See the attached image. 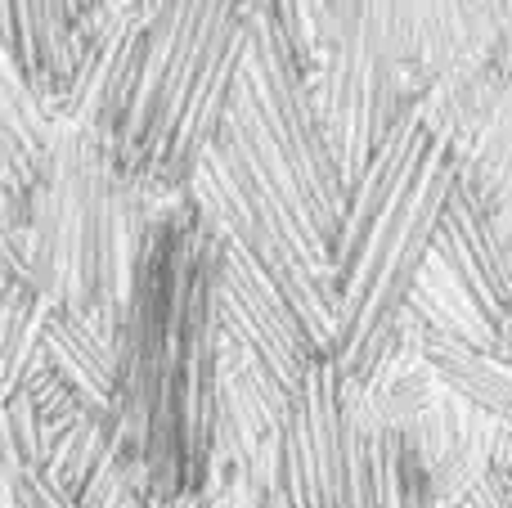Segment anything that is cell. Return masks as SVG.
Returning <instances> with one entry per match:
<instances>
[{"mask_svg": "<svg viewBox=\"0 0 512 508\" xmlns=\"http://www.w3.org/2000/svg\"><path fill=\"white\" fill-rule=\"evenodd\" d=\"M369 508H445L427 455L387 414H378V428H373Z\"/></svg>", "mask_w": 512, "mask_h": 508, "instance_id": "10", "label": "cell"}, {"mask_svg": "<svg viewBox=\"0 0 512 508\" xmlns=\"http://www.w3.org/2000/svg\"><path fill=\"white\" fill-rule=\"evenodd\" d=\"M265 508H274V504H270V500H265Z\"/></svg>", "mask_w": 512, "mask_h": 508, "instance_id": "14", "label": "cell"}, {"mask_svg": "<svg viewBox=\"0 0 512 508\" xmlns=\"http://www.w3.org/2000/svg\"><path fill=\"white\" fill-rule=\"evenodd\" d=\"M423 63L409 0H319L315 99L324 108L346 194L378 149L423 104Z\"/></svg>", "mask_w": 512, "mask_h": 508, "instance_id": "5", "label": "cell"}, {"mask_svg": "<svg viewBox=\"0 0 512 508\" xmlns=\"http://www.w3.org/2000/svg\"><path fill=\"white\" fill-rule=\"evenodd\" d=\"M239 104L248 108L256 135L270 149V158L283 167L292 180L306 221L315 225L319 243L328 248L337 266V243H342L346 225V176L337 162L333 135H328L324 108L315 99V81L292 54V45L265 23L252 9V32H248V54H243L239 72Z\"/></svg>", "mask_w": 512, "mask_h": 508, "instance_id": "6", "label": "cell"}, {"mask_svg": "<svg viewBox=\"0 0 512 508\" xmlns=\"http://www.w3.org/2000/svg\"><path fill=\"white\" fill-rule=\"evenodd\" d=\"M504 14H508V27H512V0H504Z\"/></svg>", "mask_w": 512, "mask_h": 508, "instance_id": "13", "label": "cell"}, {"mask_svg": "<svg viewBox=\"0 0 512 508\" xmlns=\"http://www.w3.org/2000/svg\"><path fill=\"white\" fill-rule=\"evenodd\" d=\"M131 180L113 167L86 126L54 140L50 162L27 198L32 284L54 306L81 315H122L140 234L126 207Z\"/></svg>", "mask_w": 512, "mask_h": 508, "instance_id": "4", "label": "cell"}, {"mask_svg": "<svg viewBox=\"0 0 512 508\" xmlns=\"http://www.w3.org/2000/svg\"><path fill=\"white\" fill-rule=\"evenodd\" d=\"M225 419L216 225L189 198L140 230L122 320V446L135 486L176 504L212 486Z\"/></svg>", "mask_w": 512, "mask_h": 508, "instance_id": "1", "label": "cell"}, {"mask_svg": "<svg viewBox=\"0 0 512 508\" xmlns=\"http://www.w3.org/2000/svg\"><path fill=\"white\" fill-rule=\"evenodd\" d=\"M373 428L378 414L364 410L360 387L333 360H319L274 432L265 500L274 508H369Z\"/></svg>", "mask_w": 512, "mask_h": 508, "instance_id": "7", "label": "cell"}, {"mask_svg": "<svg viewBox=\"0 0 512 508\" xmlns=\"http://www.w3.org/2000/svg\"><path fill=\"white\" fill-rule=\"evenodd\" d=\"M252 9L292 45L301 68L315 77V45H319V0H252Z\"/></svg>", "mask_w": 512, "mask_h": 508, "instance_id": "11", "label": "cell"}, {"mask_svg": "<svg viewBox=\"0 0 512 508\" xmlns=\"http://www.w3.org/2000/svg\"><path fill=\"white\" fill-rule=\"evenodd\" d=\"M216 311H221L225 342L252 356L279 387L301 392L306 374L319 365L315 342L306 338L297 315L283 306V297L265 284L261 270L225 239L221 225H216Z\"/></svg>", "mask_w": 512, "mask_h": 508, "instance_id": "8", "label": "cell"}, {"mask_svg": "<svg viewBox=\"0 0 512 508\" xmlns=\"http://www.w3.org/2000/svg\"><path fill=\"white\" fill-rule=\"evenodd\" d=\"M409 324H414L418 360L427 374L463 405L512 428V360L504 351L490 347L477 324H463L459 315L441 311V306H427Z\"/></svg>", "mask_w": 512, "mask_h": 508, "instance_id": "9", "label": "cell"}, {"mask_svg": "<svg viewBox=\"0 0 512 508\" xmlns=\"http://www.w3.org/2000/svg\"><path fill=\"white\" fill-rule=\"evenodd\" d=\"M454 176H459V149L418 104L346 198V225L333 266V365L360 392L387 365L423 293Z\"/></svg>", "mask_w": 512, "mask_h": 508, "instance_id": "3", "label": "cell"}, {"mask_svg": "<svg viewBox=\"0 0 512 508\" xmlns=\"http://www.w3.org/2000/svg\"><path fill=\"white\" fill-rule=\"evenodd\" d=\"M248 32L252 0H153L122 18L81 126L131 185L194 198L239 90Z\"/></svg>", "mask_w": 512, "mask_h": 508, "instance_id": "2", "label": "cell"}, {"mask_svg": "<svg viewBox=\"0 0 512 508\" xmlns=\"http://www.w3.org/2000/svg\"><path fill=\"white\" fill-rule=\"evenodd\" d=\"M5 500L9 508H77L45 473L18 464H5Z\"/></svg>", "mask_w": 512, "mask_h": 508, "instance_id": "12", "label": "cell"}]
</instances>
